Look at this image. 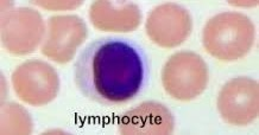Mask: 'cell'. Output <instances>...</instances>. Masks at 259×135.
Segmentation results:
<instances>
[{
	"instance_id": "7",
	"label": "cell",
	"mask_w": 259,
	"mask_h": 135,
	"mask_svg": "<svg viewBox=\"0 0 259 135\" xmlns=\"http://www.w3.org/2000/svg\"><path fill=\"white\" fill-rule=\"evenodd\" d=\"M87 26L80 17H50L40 52L54 62L66 64L74 58L77 49L87 39Z\"/></svg>"
},
{
	"instance_id": "12",
	"label": "cell",
	"mask_w": 259,
	"mask_h": 135,
	"mask_svg": "<svg viewBox=\"0 0 259 135\" xmlns=\"http://www.w3.org/2000/svg\"><path fill=\"white\" fill-rule=\"evenodd\" d=\"M81 4V3H69V2H66V3H51V2H48V3H37V5L39 6H43V8L46 9H49V10H68L70 8H77Z\"/></svg>"
},
{
	"instance_id": "1",
	"label": "cell",
	"mask_w": 259,
	"mask_h": 135,
	"mask_svg": "<svg viewBox=\"0 0 259 135\" xmlns=\"http://www.w3.org/2000/svg\"><path fill=\"white\" fill-rule=\"evenodd\" d=\"M77 89L101 106H119L134 100L145 86L146 60L137 44L102 37L91 42L75 62Z\"/></svg>"
},
{
	"instance_id": "3",
	"label": "cell",
	"mask_w": 259,
	"mask_h": 135,
	"mask_svg": "<svg viewBox=\"0 0 259 135\" xmlns=\"http://www.w3.org/2000/svg\"><path fill=\"white\" fill-rule=\"evenodd\" d=\"M162 84L172 99L194 100L206 90L208 84V66L196 52H176L163 66Z\"/></svg>"
},
{
	"instance_id": "2",
	"label": "cell",
	"mask_w": 259,
	"mask_h": 135,
	"mask_svg": "<svg viewBox=\"0 0 259 135\" xmlns=\"http://www.w3.org/2000/svg\"><path fill=\"white\" fill-rule=\"evenodd\" d=\"M255 28L247 16L240 12H223L204 25L202 44L210 56L233 62L247 55L254 44Z\"/></svg>"
},
{
	"instance_id": "9",
	"label": "cell",
	"mask_w": 259,
	"mask_h": 135,
	"mask_svg": "<svg viewBox=\"0 0 259 135\" xmlns=\"http://www.w3.org/2000/svg\"><path fill=\"white\" fill-rule=\"evenodd\" d=\"M88 16L95 29L107 32H131L142 23L141 9L132 3L95 2Z\"/></svg>"
},
{
	"instance_id": "6",
	"label": "cell",
	"mask_w": 259,
	"mask_h": 135,
	"mask_svg": "<svg viewBox=\"0 0 259 135\" xmlns=\"http://www.w3.org/2000/svg\"><path fill=\"white\" fill-rule=\"evenodd\" d=\"M218 109L232 126H247L258 117L259 86L250 77H234L224 84L218 96Z\"/></svg>"
},
{
	"instance_id": "10",
	"label": "cell",
	"mask_w": 259,
	"mask_h": 135,
	"mask_svg": "<svg viewBox=\"0 0 259 135\" xmlns=\"http://www.w3.org/2000/svg\"><path fill=\"white\" fill-rule=\"evenodd\" d=\"M174 117L168 108L157 102H144L127 111L119 122L122 134H170Z\"/></svg>"
},
{
	"instance_id": "5",
	"label": "cell",
	"mask_w": 259,
	"mask_h": 135,
	"mask_svg": "<svg viewBox=\"0 0 259 135\" xmlns=\"http://www.w3.org/2000/svg\"><path fill=\"white\" fill-rule=\"evenodd\" d=\"M46 35L40 13L29 8H17L3 15L2 42L10 53L29 55L38 48Z\"/></svg>"
},
{
	"instance_id": "8",
	"label": "cell",
	"mask_w": 259,
	"mask_h": 135,
	"mask_svg": "<svg viewBox=\"0 0 259 135\" xmlns=\"http://www.w3.org/2000/svg\"><path fill=\"white\" fill-rule=\"evenodd\" d=\"M193 29V20L187 9L174 3L155 8L146 20V35L156 45L176 48L186 42Z\"/></svg>"
},
{
	"instance_id": "11",
	"label": "cell",
	"mask_w": 259,
	"mask_h": 135,
	"mask_svg": "<svg viewBox=\"0 0 259 135\" xmlns=\"http://www.w3.org/2000/svg\"><path fill=\"white\" fill-rule=\"evenodd\" d=\"M32 130V122L28 111L19 104H8L2 114V133L3 134H29Z\"/></svg>"
},
{
	"instance_id": "4",
	"label": "cell",
	"mask_w": 259,
	"mask_h": 135,
	"mask_svg": "<svg viewBox=\"0 0 259 135\" xmlns=\"http://www.w3.org/2000/svg\"><path fill=\"white\" fill-rule=\"evenodd\" d=\"M12 86L23 102L42 107L56 99L60 79L50 64L39 59H30L13 72Z\"/></svg>"
}]
</instances>
